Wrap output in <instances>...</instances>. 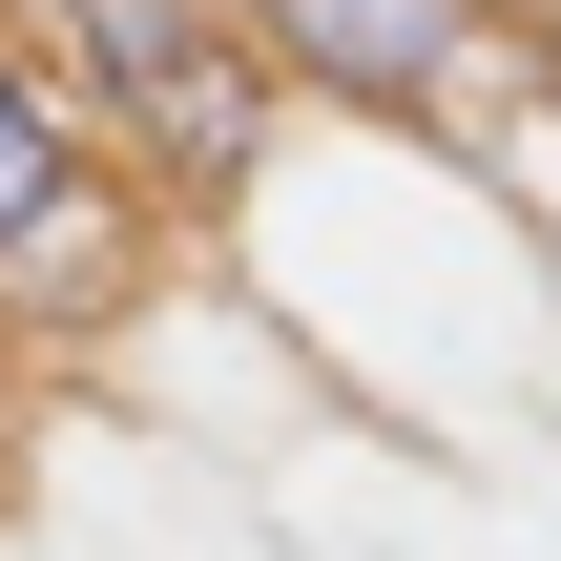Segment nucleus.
Returning a JSON list of instances; mask_svg holds the SVG:
<instances>
[{"label":"nucleus","mask_w":561,"mask_h":561,"mask_svg":"<svg viewBox=\"0 0 561 561\" xmlns=\"http://www.w3.org/2000/svg\"><path fill=\"white\" fill-rule=\"evenodd\" d=\"M229 42L291 83V125L333 104V125H396V146H458V167H500V125L561 83L500 0H229Z\"/></svg>","instance_id":"nucleus-3"},{"label":"nucleus","mask_w":561,"mask_h":561,"mask_svg":"<svg viewBox=\"0 0 561 561\" xmlns=\"http://www.w3.org/2000/svg\"><path fill=\"white\" fill-rule=\"evenodd\" d=\"M21 437H42V354L0 333V479H21Z\"/></svg>","instance_id":"nucleus-4"},{"label":"nucleus","mask_w":561,"mask_h":561,"mask_svg":"<svg viewBox=\"0 0 561 561\" xmlns=\"http://www.w3.org/2000/svg\"><path fill=\"white\" fill-rule=\"evenodd\" d=\"M83 104H104V146L146 167V208L167 229H229L250 187H271V146H291V83L229 42V0H0Z\"/></svg>","instance_id":"nucleus-2"},{"label":"nucleus","mask_w":561,"mask_h":561,"mask_svg":"<svg viewBox=\"0 0 561 561\" xmlns=\"http://www.w3.org/2000/svg\"><path fill=\"white\" fill-rule=\"evenodd\" d=\"M500 21H520V42H541V62H561V0H500Z\"/></svg>","instance_id":"nucleus-5"},{"label":"nucleus","mask_w":561,"mask_h":561,"mask_svg":"<svg viewBox=\"0 0 561 561\" xmlns=\"http://www.w3.org/2000/svg\"><path fill=\"white\" fill-rule=\"evenodd\" d=\"M167 208H146V167L104 146V104L0 21V333L21 354H104V333H146V291H167Z\"/></svg>","instance_id":"nucleus-1"}]
</instances>
